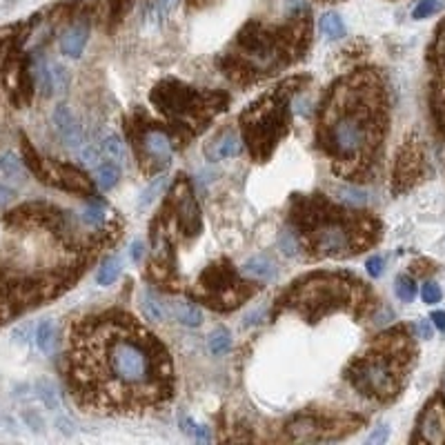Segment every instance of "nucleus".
<instances>
[{"mask_svg": "<svg viewBox=\"0 0 445 445\" xmlns=\"http://www.w3.org/2000/svg\"><path fill=\"white\" fill-rule=\"evenodd\" d=\"M80 219H82V223L89 225V227H101L105 223V219H107V214H105L101 203H89V205H85V209H82Z\"/></svg>", "mask_w": 445, "mask_h": 445, "instance_id": "26", "label": "nucleus"}, {"mask_svg": "<svg viewBox=\"0 0 445 445\" xmlns=\"http://www.w3.org/2000/svg\"><path fill=\"white\" fill-rule=\"evenodd\" d=\"M101 150H103V156H107L109 160L114 163H123L125 156H127V150H125V143L119 134H109L103 138L101 143Z\"/></svg>", "mask_w": 445, "mask_h": 445, "instance_id": "22", "label": "nucleus"}, {"mask_svg": "<svg viewBox=\"0 0 445 445\" xmlns=\"http://www.w3.org/2000/svg\"><path fill=\"white\" fill-rule=\"evenodd\" d=\"M339 199L345 203V205H352V207H363L368 205V192L361 189V187H350L345 185L339 189Z\"/></svg>", "mask_w": 445, "mask_h": 445, "instance_id": "25", "label": "nucleus"}, {"mask_svg": "<svg viewBox=\"0 0 445 445\" xmlns=\"http://www.w3.org/2000/svg\"><path fill=\"white\" fill-rule=\"evenodd\" d=\"M38 397L45 401L47 407H52V410H56V407L60 405L58 392H56L54 383H49V381H40V383H38Z\"/></svg>", "mask_w": 445, "mask_h": 445, "instance_id": "30", "label": "nucleus"}, {"mask_svg": "<svg viewBox=\"0 0 445 445\" xmlns=\"http://www.w3.org/2000/svg\"><path fill=\"white\" fill-rule=\"evenodd\" d=\"M441 296H443V292H441V287H439L436 281H425L421 285V299H423V303L434 305V303L441 301Z\"/></svg>", "mask_w": 445, "mask_h": 445, "instance_id": "32", "label": "nucleus"}, {"mask_svg": "<svg viewBox=\"0 0 445 445\" xmlns=\"http://www.w3.org/2000/svg\"><path fill=\"white\" fill-rule=\"evenodd\" d=\"M119 180H121V167H119V163H101V165H96V174H94V183L98 189H103V192H109L119 185Z\"/></svg>", "mask_w": 445, "mask_h": 445, "instance_id": "16", "label": "nucleus"}, {"mask_svg": "<svg viewBox=\"0 0 445 445\" xmlns=\"http://www.w3.org/2000/svg\"><path fill=\"white\" fill-rule=\"evenodd\" d=\"M143 152L147 158H152L156 165H167L174 156V145L170 136L160 129H150L143 136Z\"/></svg>", "mask_w": 445, "mask_h": 445, "instance_id": "11", "label": "nucleus"}, {"mask_svg": "<svg viewBox=\"0 0 445 445\" xmlns=\"http://www.w3.org/2000/svg\"><path fill=\"white\" fill-rule=\"evenodd\" d=\"M321 427L314 419H296L290 425V434L294 441H317Z\"/></svg>", "mask_w": 445, "mask_h": 445, "instance_id": "20", "label": "nucleus"}, {"mask_svg": "<svg viewBox=\"0 0 445 445\" xmlns=\"http://www.w3.org/2000/svg\"><path fill=\"white\" fill-rule=\"evenodd\" d=\"M370 141V125L361 114H345L341 116L332 129H329V143L339 156H358L366 150Z\"/></svg>", "mask_w": 445, "mask_h": 445, "instance_id": "4", "label": "nucleus"}, {"mask_svg": "<svg viewBox=\"0 0 445 445\" xmlns=\"http://www.w3.org/2000/svg\"><path fill=\"white\" fill-rule=\"evenodd\" d=\"M141 309H143V317L147 321H152V323H163L165 319H167V307H165V303L158 299L156 294L152 292H143L141 296Z\"/></svg>", "mask_w": 445, "mask_h": 445, "instance_id": "17", "label": "nucleus"}, {"mask_svg": "<svg viewBox=\"0 0 445 445\" xmlns=\"http://www.w3.org/2000/svg\"><path fill=\"white\" fill-rule=\"evenodd\" d=\"M241 272H243V276L252 278V281H272V278H276V274H278V268L270 256L256 254L243 263Z\"/></svg>", "mask_w": 445, "mask_h": 445, "instance_id": "13", "label": "nucleus"}, {"mask_svg": "<svg viewBox=\"0 0 445 445\" xmlns=\"http://www.w3.org/2000/svg\"><path fill=\"white\" fill-rule=\"evenodd\" d=\"M394 292H397V296L403 301V303H412L417 296V281L412 276H399L397 278V285H394Z\"/></svg>", "mask_w": 445, "mask_h": 445, "instance_id": "27", "label": "nucleus"}, {"mask_svg": "<svg viewBox=\"0 0 445 445\" xmlns=\"http://www.w3.org/2000/svg\"><path fill=\"white\" fill-rule=\"evenodd\" d=\"M243 152V141L234 131H225L219 138H214L207 147V158L211 160H225L234 158Z\"/></svg>", "mask_w": 445, "mask_h": 445, "instance_id": "12", "label": "nucleus"}, {"mask_svg": "<svg viewBox=\"0 0 445 445\" xmlns=\"http://www.w3.org/2000/svg\"><path fill=\"white\" fill-rule=\"evenodd\" d=\"M314 245L323 256H348L354 250V236L343 223H325L317 229Z\"/></svg>", "mask_w": 445, "mask_h": 445, "instance_id": "5", "label": "nucleus"}, {"mask_svg": "<svg viewBox=\"0 0 445 445\" xmlns=\"http://www.w3.org/2000/svg\"><path fill=\"white\" fill-rule=\"evenodd\" d=\"M89 40V25L87 21H76L67 29L62 31L58 38L60 54L70 56V58H80L85 52V45Z\"/></svg>", "mask_w": 445, "mask_h": 445, "instance_id": "10", "label": "nucleus"}, {"mask_svg": "<svg viewBox=\"0 0 445 445\" xmlns=\"http://www.w3.org/2000/svg\"><path fill=\"white\" fill-rule=\"evenodd\" d=\"M419 436L425 443H445V403L441 399H434L425 407L419 421Z\"/></svg>", "mask_w": 445, "mask_h": 445, "instance_id": "8", "label": "nucleus"}, {"mask_svg": "<svg viewBox=\"0 0 445 445\" xmlns=\"http://www.w3.org/2000/svg\"><path fill=\"white\" fill-rule=\"evenodd\" d=\"M352 381L370 397H390L397 390V372L388 358H363L352 372Z\"/></svg>", "mask_w": 445, "mask_h": 445, "instance_id": "3", "label": "nucleus"}, {"mask_svg": "<svg viewBox=\"0 0 445 445\" xmlns=\"http://www.w3.org/2000/svg\"><path fill=\"white\" fill-rule=\"evenodd\" d=\"M143 254H145L143 243H141V241H134V243H131V258H134V260H141Z\"/></svg>", "mask_w": 445, "mask_h": 445, "instance_id": "40", "label": "nucleus"}, {"mask_svg": "<svg viewBox=\"0 0 445 445\" xmlns=\"http://www.w3.org/2000/svg\"><path fill=\"white\" fill-rule=\"evenodd\" d=\"M321 31H323V34H325L327 38H332V40L341 38V36L345 34V25H343V21H341V16L334 13V11L323 13V16H321Z\"/></svg>", "mask_w": 445, "mask_h": 445, "instance_id": "23", "label": "nucleus"}, {"mask_svg": "<svg viewBox=\"0 0 445 445\" xmlns=\"http://www.w3.org/2000/svg\"><path fill=\"white\" fill-rule=\"evenodd\" d=\"M194 436L199 439V441H209V434H207V430H205V427H201V425H196Z\"/></svg>", "mask_w": 445, "mask_h": 445, "instance_id": "41", "label": "nucleus"}, {"mask_svg": "<svg viewBox=\"0 0 445 445\" xmlns=\"http://www.w3.org/2000/svg\"><path fill=\"white\" fill-rule=\"evenodd\" d=\"M388 436H390V430H388V425H381V427H376V430L368 436V443L370 445H381V443H385L388 441Z\"/></svg>", "mask_w": 445, "mask_h": 445, "instance_id": "36", "label": "nucleus"}, {"mask_svg": "<svg viewBox=\"0 0 445 445\" xmlns=\"http://www.w3.org/2000/svg\"><path fill=\"white\" fill-rule=\"evenodd\" d=\"M163 185H165V178L163 176H158L156 180H154V183L150 185V187H147L145 192H143V196H141V209H145V207H150L152 203H154V199H156V194L163 189Z\"/></svg>", "mask_w": 445, "mask_h": 445, "instance_id": "33", "label": "nucleus"}, {"mask_svg": "<svg viewBox=\"0 0 445 445\" xmlns=\"http://www.w3.org/2000/svg\"><path fill=\"white\" fill-rule=\"evenodd\" d=\"M201 94L194 92L185 85H178V82H167V85H160L154 92V103L163 109V111H178L185 114L189 109H196L201 105Z\"/></svg>", "mask_w": 445, "mask_h": 445, "instance_id": "6", "label": "nucleus"}, {"mask_svg": "<svg viewBox=\"0 0 445 445\" xmlns=\"http://www.w3.org/2000/svg\"><path fill=\"white\" fill-rule=\"evenodd\" d=\"M207 348L214 356H223L232 348V334L227 332L225 327H216L214 332L207 336Z\"/></svg>", "mask_w": 445, "mask_h": 445, "instance_id": "21", "label": "nucleus"}, {"mask_svg": "<svg viewBox=\"0 0 445 445\" xmlns=\"http://www.w3.org/2000/svg\"><path fill=\"white\" fill-rule=\"evenodd\" d=\"M174 207L178 211V219H180V225L185 227V232L189 236L199 234L201 232V211H199V205H196V199L189 189L187 183H176L174 187Z\"/></svg>", "mask_w": 445, "mask_h": 445, "instance_id": "7", "label": "nucleus"}, {"mask_svg": "<svg viewBox=\"0 0 445 445\" xmlns=\"http://www.w3.org/2000/svg\"><path fill=\"white\" fill-rule=\"evenodd\" d=\"M366 270H368V274L372 278H378V276L385 272V258L383 256H372V258H368Z\"/></svg>", "mask_w": 445, "mask_h": 445, "instance_id": "35", "label": "nucleus"}, {"mask_svg": "<svg viewBox=\"0 0 445 445\" xmlns=\"http://www.w3.org/2000/svg\"><path fill=\"white\" fill-rule=\"evenodd\" d=\"M430 321H432V325H434L436 329H441V332H445V312H443V309L432 312Z\"/></svg>", "mask_w": 445, "mask_h": 445, "instance_id": "39", "label": "nucleus"}, {"mask_svg": "<svg viewBox=\"0 0 445 445\" xmlns=\"http://www.w3.org/2000/svg\"><path fill=\"white\" fill-rule=\"evenodd\" d=\"M441 7H443L441 0H419V3L414 5V9H412V18L414 21L430 18V16L441 11Z\"/></svg>", "mask_w": 445, "mask_h": 445, "instance_id": "28", "label": "nucleus"}, {"mask_svg": "<svg viewBox=\"0 0 445 445\" xmlns=\"http://www.w3.org/2000/svg\"><path fill=\"white\" fill-rule=\"evenodd\" d=\"M178 7V0H150L143 11V23L147 27H160Z\"/></svg>", "mask_w": 445, "mask_h": 445, "instance_id": "14", "label": "nucleus"}, {"mask_svg": "<svg viewBox=\"0 0 445 445\" xmlns=\"http://www.w3.org/2000/svg\"><path fill=\"white\" fill-rule=\"evenodd\" d=\"M103 156V150L101 147H94V145H87V147H80V160L85 165H98Z\"/></svg>", "mask_w": 445, "mask_h": 445, "instance_id": "34", "label": "nucleus"}, {"mask_svg": "<svg viewBox=\"0 0 445 445\" xmlns=\"http://www.w3.org/2000/svg\"><path fill=\"white\" fill-rule=\"evenodd\" d=\"M25 163L27 167L34 172L43 183L54 185L67 192H76V194H89L92 192V183L87 180V176L80 170L72 167V165H62V163H54V160H45L40 158L25 141Z\"/></svg>", "mask_w": 445, "mask_h": 445, "instance_id": "2", "label": "nucleus"}, {"mask_svg": "<svg viewBox=\"0 0 445 445\" xmlns=\"http://www.w3.org/2000/svg\"><path fill=\"white\" fill-rule=\"evenodd\" d=\"M172 314L180 325H185V327H199L203 323L201 307L196 303H192V301H187V299L172 301Z\"/></svg>", "mask_w": 445, "mask_h": 445, "instance_id": "15", "label": "nucleus"}, {"mask_svg": "<svg viewBox=\"0 0 445 445\" xmlns=\"http://www.w3.org/2000/svg\"><path fill=\"white\" fill-rule=\"evenodd\" d=\"M54 127H56V134L60 136V141L65 143V147H70V150H80L82 141H85V134H82V127H80L78 119L74 116V111L67 105H58L54 109Z\"/></svg>", "mask_w": 445, "mask_h": 445, "instance_id": "9", "label": "nucleus"}, {"mask_svg": "<svg viewBox=\"0 0 445 445\" xmlns=\"http://www.w3.org/2000/svg\"><path fill=\"white\" fill-rule=\"evenodd\" d=\"M56 341H58L56 325L52 321H40L38 327H36V345H38V350L45 352V354H52L54 348H56Z\"/></svg>", "mask_w": 445, "mask_h": 445, "instance_id": "19", "label": "nucleus"}, {"mask_svg": "<svg viewBox=\"0 0 445 445\" xmlns=\"http://www.w3.org/2000/svg\"><path fill=\"white\" fill-rule=\"evenodd\" d=\"M278 247L283 250L285 256H299L301 254V245L299 241H296V236L292 232H281V236H278Z\"/></svg>", "mask_w": 445, "mask_h": 445, "instance_id": "31", "label": "nucleus"}, {"mask_svg": "<svg viewBox=\"0 0 445 445\" xmlns=\"http://www.w3.org/2000/svg\"><path fill=\"white\" fill-rule=\"evenodd\" d=\"M13 196H16V192H13L11 187H7V185H0V209L7 207V205L13 201Z\"/></svg>", "mask_w": 445, "mask_h": 445, "instance_id": "37", "label": "nucleus"}, {"mask_svg": "<svg viewBox=\"0 0 445 445\" xmlns=\"http://www.w3.org/2000/svg\"><path fill=\"white\" fill-rule=\"evenodd\" d=\"M163 352L150 334L131 323L101 321L76 343L74 376L85 394L109 397L114 403H138L158 397L167 376Z\"/></svg>", "mask_w": 445, "mask_h": 445, "instance_id": "1", "label": "nucleus"}, {"mask_svg": "<svg viewBox=\"0 0 445 445\" xmlns=\"http://www.w3.org/2000/svg\"><path fill=\"white\" fill-rule=\"evenodd\" d=\"M414 329H417V334L421 336V339H430L432 336V325L427 323V321H417V325H414Z\"/></svg>", "mask_w": 445, "mask_h": 445, "instance_id": "38", "label": "nucleus"}, {"mask_svg": "<svg viewBox=\"0 0 445 445\" xmlns=\"http://www.w3.org/2000/svg\"><path fill=\"white\" fill-rule=\"evenodd\" d=\"M123 272V263L119 256H107L103 263H101V268H98L96 272V283L98 285H103V287H109L119 281V276Z\"/></svg>", "mask_w": 445, "mask_h": 445, "instance_id": "18", "label": "nucleus"}, {"mask_svg": "<svg viewBox=\"0 0 445 445\" xmlns=\"http://www.w3.org/2000/svg\"><path fill=\"white\" fill-rule=\"evenodd\" d=\"M0 170H3L7 176H21L23 174V160L13 152H7V154L0 156Z\"/></svg>", "mask_w": 445, "mask_h": 445, "instance_id": "29", "label": "nucleus"}, {"mask_svg": "<svg viewBox=\"0 0 445 445\" xmlns=\"http://www.w3.org/2000/svg\"><path fill=\"white\" fill-rule=\"evenodd\" d=\"M49 76H52V92L65 94L70 87V72L58 62H49Z\"/></svg>", "mask_w": 445, "mask_h": 445, "instance_id": "24", "label": "nucleus"}]
</instances>
